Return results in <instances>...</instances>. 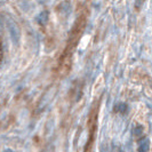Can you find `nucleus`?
Listing matches in <instances>:
<instances>
[{
	"label": "nucleus",
	"instance_id": "nucleus-1",
	"mask_svg": "<svg viewBox=\"0 0 152 152\" xmlns=\"http://www.w3.org/2000/svg\"><path fill=\"white\" fill-rule=\"evenodd\" d=\"M6 24H7L8 32H9V36H10V39H12L13 44L14 45H18L20 40H21V29H20L18 24L14 20H12L10 17L6 18Z\"/></svg>",
	"mask_w": 152,
	"mask_h": 152
},
{
	"label": "nucleus",
	"instance_id": "nucleus-2",
	"mask_svg": "<svg viewBox=\"0 0 152 152\" xmlns=\"http://www.w3.org/2000/svg\"><path fill=\"white\" fill-rule=\"evenodd\" d=\"M57 10L61 15H69V13L71 12V4L70 1H63L57 6Z\"/></svg>",
	"mask_w": 152,
	"mask_h": 152
},
{
	"label": "nucleus",
	"instance_id": "nucleus-3",
	"mask_svg": "<svg viewBox=\"0 0 152 152\" xmlns=\"http://www.w3.org/2000/svg\"><path fill=\"white\" fill-rule=\"evenodd\" d=\"M48 20H49V13H48L47 10L41 12V13L36 17V21H37V23L40 24V25H46L47 22H48Z\"/></svg>",
	"mask_w": 152,
	"mask_h": 152
},
{
	"label": "nucleus",
	"instance_id": "nucleus-4",
	"mask_svg": "<svg viewBox=\"0 0 152 152\" xmlns=\"http://www.w3.org/2000/svg\"><path fill=\"white\" fill-rule=\"evenodd\" d=\"M55 93H56V89H55V87L54 88H50L49 91H47L45 94V96L42 97V102L40 103V104H42L44 103V107H46L50 101H52V99H53V96L55 95Z\"/></svg>",
	"mask_w": 152,
	"mask_h": 152
},
{
	"label": "nucleus",
	"instance_id": "nucleus-5",
	"mask_svg": "<svg viewBox=\"0 0 152 152\" xmlns=\"http://www.w3.org/2000/svg\"><path fill=\"white\" fill-rule=\"evenodd\" d=\"M138 151L140 152H143V151H148L149 150V140L144 137V138H142L140 142H138Z\"/></svg>",
	"mask_w": 152,
	"mask_h": 152
},
{
	"label": "nucleus",
	"instance_id": "nucleus-6",
	"mask_svg": "<svg viewBox=\"0 0 152 152\" xmlns=\"http://www.w3.org/2000/svg\"><path fill=\"white\" fill-rule=\"evenodd\" d=\"M127 107H128V105H127L126 103H118V104H115V107H114V111L120 112V113H126Z\"/></svg>",
	"mask_w": 152,
	"mask_h": 152
},
{
	"label": "nucleus",
	"instance_id": "nucleus-7",
	"mask_svg": "<svg viewBox=\"0 0 152 152\" xmlns=\"http://www.w3.org/2000/svg\"><path fill=\"white\" fill-rule=\"evenodd\" d=\"M133 134H134L135 136H140V135H142V134H143V127H142V126H140V125L135 126V128H134V130H133Z\"/></svg>",
	"mask_w": 152,
	"mask_h": 152
},
{
	"label": "nucleus",
	"instance_id": "nucleus-8",
	"mask_svg": "<svg viewBox=\"0 0 152 152\" xmlns=\"http://www.w3.org/2000/svg\"><path fill=\"white\" fill-rule=\"evenodd\" d=\"M145 0H135V7L137 9H140V8L143 6V4H144Z\"/></svg>",
	"mask_w": 152,
	"mask_h": 152
},
{
	"label": "nucleus",
	"instance_id": "nucleus-9",
	"mask_svg": "<svg viewBox=\"0 0 152 152\" xmlns=\"http://www.w3.org/2000/svg\"><path fill=\"white\" fill-rule=\"evenodd\" d=\"M0 55H1V47H0Z\"/></svg>",
	"mask_w": 152,
	"mask_h": 152
}]
</instances>
